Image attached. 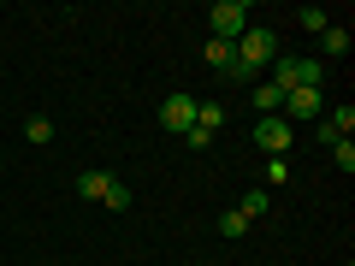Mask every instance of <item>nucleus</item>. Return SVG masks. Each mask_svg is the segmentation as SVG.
I'll use <instances>...</instances> for the list:
<instances>
[{"label": "nucleus", "instance_id": "nucleus-1", "mask_svg": "<svg viewBox=\"0 0 355 266\" xmlns=\"http://www.w3.org/2000/svg\"><path fill=\"white\" fill-rule=\"evenodd\" d=\"M266 83L279 89V95H291V89H326V60H296V53H279Z\"/></svg>", "mask_w": 355, "mask_h": 266}, {"label": "nucleus", "instance_id": "nucleus-2", "mask_svg": "<svg viewBox=\"0 0 355 266\" xmlns=\"http://www.w3.org/2000/svg\"><path fill=\"white\" fill-rule=\"evenodd\" d=\"M279 60V36L266 24H249L237 36V71H243V83H249V71H261V65H272Z\"/></svg>", "mask_w": 355, "mask_h": 266}, {"label": "nucleus", "instance_id": "nucleus-3", "mask_svg": "<svg viewBox=\"0 0 355 266\" xmlns=\"http://www.w3.org/2000/svg\"><path fill=\"white\" fill-rule=\"evenodd\" d=\"M77 195H83V202H107L113 213H125V207H130V190L119 184L113 172H77Z\"/></svg>", "mask_w": 355, "mask_h": 266}, {"label": "nucleus", "instance_id": "nucleus-4", "mask_svg": "<svg viewBox=\"0 0 355 266\" xmlns=\"http://www.w3.org/2000/svg\"><path fill=\"white\" fill-rule=\"evenodd\" d=\"M243 30H249V0H219L214 12H207V36H219V42H237Z\"/></svg>", "mask_w": 355, "mask_h": 266}, {"label": "nucleus", "instance_id": "nucleus-5", "mask_svg": "<svg viewBox=\"0 0 355 266\" xmlns=\"http://www.w3.org/2000/svg\"><path fill=\"white\" fill-rule=\"evenodd\" d=\"M320 113H326V89H291L284 107H279L284 125H291V118H320Z\"/></svg>", "mask_w": 355, "mask_h": 266}, {"label": "nucleus", "instance_id": "nucleus-6", "mask_svg": "<svg viewBox=\"0 0 355 266\" xmlns=\"http://www.w3.org/2000/svg\"><path fill=\"white\" fill-rule=\"evenodd\" d=\"M196 107H202V101H196V95H184V89H178V95H166V101H160V125H166V130H178V136H184V130L196 125Z\"/></svg>", "mask_w": 355, "mask_h": 266}, {"label": "nucleus", "instance_id": "nucleus-7", "mask_svg": "<svg viewBox=\"0 0 355 266\" xmlns=\"http://www.w3.org/2000/svg\"><path fill=\"white\" fill-rule=\"evenodd\" d=\"M202 60L214 65L219 77H237V83H243V71H237V42H219V36H207V42H202Z\"/></svg>", "mask_w": 355, "mask_h": 266}, {"label": "nucleus", "instance_id": "nucleus-8", "mask_svg": "<svg viewBox=\"0 0 355 266\" xmlns=\"http://www.w3.org/2000/svg\"><path fill=\"white\" fill-rule=\"evenodd\" d=\"M291 136H296V130L284 125L279 113H272V118H261V125H254V142H261L266 154H284V148H291Z\"/></svg>", "mask_w": 355, "mask_h": 266}, {"label": "nucleus", "instance_id": "nucleus-9", "mask_svg": "<svg viewBox=\"0 0 355 266\" xmlns=\"http://www.w3.org/2000/svg\"><path fill=\"white\" fill-rule=\"evenodd\" d=\"M320 53H326V60L349 53V30H343V24H326V30H320Z\"/></svg>", "mask_w": 355, "mask_h": 266}, {"label": "nucleus", "instance_id": "nucleus-10", "mask_svg": "<svg viewBox=\"0 0 355 266\" xmlns=\"http://www.w3.org/2000/svg\"><path fill=\"white\" fill-rule=\"evenodd\" d=\"M326 125H331V136L338 142H349V130H355V107L343 101V107H326Z\"/></svg>", "mask_w": 355, "mask_h": 266}, {"label": "nucleus", "instance_id": "nucleus-11", "mask_svg": "<svg viewBox=\"0 0 355 266\" xmlns=\"http://www.w3.org/2000/svg\"><path fill=\"white\" fill-rule=\"evenodd\" d=\"M237 213H243V219H261V213H272V195H266V190H249Z\"/></svg>", "mask_w": 355, "mask_h": 266}, {"label": "nucleus", "instance_id": "nucleus-12", "mask_svg": "<svg viewBox=\"0 0 355 266\" xmlns=\"http://www.w3.org/2000/svg\"><path fill=\"white\" fill-rule=\"evenodd\" d=\"M24 136H30V142H53V118H48V113H30V118H24Z\"/></svg>", "mask_w": 355, "mask_h": 266}, {"label": "nucleus", "instance_id": "nucleus-13", "mask_svg": "<svg viewBox=\"0 0 355 266\" xmlns=\"http://www.w3.org/2000/svg\"><path fill=\"white\" fill-rule=\"evenodd\" d=\"M196 125H202V130H219V125H225V107H219V101H202V107H196Z\"/></svg>", "mask_w": 355, "mask_h": 266}, {"label": "nucleus", "instance_id": "nucleus-14", "mask_svg": "<svg viewBox=\"0 0 355 266\" xmlns=\"http://www.w3.org/2000/svg\"><path fill=\"white\" fill-rule=\"evenodd\" d=\"M254 107H261V113L272 118V113H279V107H284V95H279V89H272V83H261V89H254Z\"/></svg>", "mask_w": 355, "mask_h": 266}, {"label": "nucleus", "instance_id": "nucleus-15", "mask_svg": "<svg viewBox=\"0 0 355 266\" xmlns=\"http://www.w3.org/2000/svg\"><path fill=\"white\" fill-rule=\"evenodd\" d=\"M243 231H249V219H243L237 207H231V213H219V237H243Z\"/></svg>", "mask_w": 355, "mask_h": 266}, {"label": "nucleus", "instance_id": "nucleus-16", "mask_svg": "<svg viewBox=\"0 0 355 266\" xmlns=\"http://www.w3.org/2000/svg\"><path fill=\"white\" fill-rule=\"evenodd\" d=\"M331 160H338V172L349 177L355 172V142H331Z\"/></svg>", "mask_w": 355, "mask_h": 266}, {"label": "nucleus", "instance_id": "nucleus-17", "mask_svg": "<svg viewBox=\"0 0 355 266\" xmlns=\"http://www.w3.org/2000/svg\"><path fill=\"white\" fill-rule=\"evenodd\" d=\"M296 24H302V30H314V36H320V30H326V24H331V18H326V12H320V6H302V12H296Z\"/></svg>", "mask_w": 355, "mask_h": 266}, {"label": "nucleus", "instance_id": "nucleus-18", "mask_svg": "<svg viewBox=\"0 0 355 266\" xmlns=\"http://www.w3.org/2000/svg\"><path fill=\"white\" fill-rule=\"evenodd\" d=\"M184 142H190L196 154H207V148H214V130H202V125H190V130H184Z\"/></svg>", "mask_w": 355, "mask_h": 266}, {"label": "nucleus", "instance_id": "nucleus-19", "mask_svg": "<svg viewBox=\"0 0 355 266\" xmlns=\"http://www.w3.org/2000/svg\"><path fill=\"white\" fill-rule=\"evenodd\" d=\"M284 177H291V160H284V154H272V160H266V184H284Z\"/></svg>", "mask_w": 355, "mask_h": 266}]
</instances>
